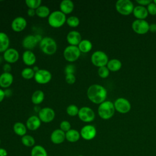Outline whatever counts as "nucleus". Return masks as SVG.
<instances>
[{
    "instance_id": "1",
    "label": "nucleus",
    "mask_w": 156,
    "mask_h": 156,
    "mask_svg": "<svg viewBox=\"0 0 156 156\" xmlns=\"http://www.w3.org/2000/svg\"><path fill=\"white\" fill-rule=\"evenodd\" d=\"M87 97L94 104H100L105 101L107 91L105 88L99 84L90 85L87 92Z\"/></svg>"
},
{
    "instance_id": "2",
    "label": "nucleus",
    "mask_w": 156,
    "mask_h": 156,
    "mask_svg": "<svg viewBox=\"0 0 156 156\" xmlns=\"http://www.w3.org/2000/svg\"><path fill=\"white\" fill-rule=\"evenodd\" d=\"M39 46L41 51L47 55H52L57 49V44L55 40L50 37H43L39 43Z\"/></svg>"
},
{
    "instance_id": "3",
    "label": "nucleus",
    "mask_w": 156,
    "mask_h": 156,
    "mask_svg": "<svg viewBox=\"0 0 156 156\" xmlns=\"http://www.w3.org/2000/svg\"><path fill=\"white\" fill-rule=\"evenodd\" d=\"M115 111L114 104L110 101H105L100 104L98 108V115L103 119H110L113 116Z\"/></svg>"
},
{
    "instance_id": "4",
    "label": "nucleus",
    "mask_w": 156,
    "mask_h": 156,
    "mask_svg": "<svg viewBox=\"0 0 156 156\" xmlns=\"http://www.w3.org/2000/svg\"><path fill=\"white\" fill-rule=\"evenodd\" d=\"M66 15L60 10H55L49 15L48 22L51 27L58 28L62 27L66 23Z\"/></svg>"
},
{
    "instance_id": "5",
    "label": "nucleus",
    "mask_w": 156,
    "mask_h": 156,
    "mask_svg": "<svg viewBox=\"0 0 156 156\" xmlns=\"http://www.w3.org/2000/svg\"><path fill=\"white\" fill-rule=\"evenodd\" d=\"M115 7L117 12L122 15H129L133 13L134 9L133 4L130 0H118Z\"/></svg>"
},
{
    "instance_id": "6",
    "label": "nucleus",
    "mask_w": 156,
    "mask_h": 156,
    "mask_svg": "<svg viewBox=\"0 0 156 156\" xmlns=\"http://www.w3.org/2000/svg\"><path fill=\"white\" fill-rule=\"evenodd\" d=\"M81 52L77 46L69 45L63 50V57L69 62L76 61L80 56Z\"/></svg>"
},
{
    "instance_id": "7",
    "label": "nucleus",
    "mask_w": 156,
    "mask_h": 156,
    "mask_svg": "<svg viewBox=\"0 0 156 156\" xmlns=\"http://www.w3.org/2000/svg\"><path fill=\"white\" fill-rule=\"evenodd\" d=\"M91 63L99 68L105 66L108 62L107 55L102 51H96L94 52L91 56Z\"/></svg>"
},
{
    "instance_id": "8",
    "label": "nucleus",
    "mask_w": 156,
    "mask_h": 156,
    "mask_svg": "<svg viewBox=\"0 0 156 156\" xmlns=\"http://www.w3.org/2000/svg\"><path fill=\"white\" fill-rule=\"evenodd\" d=\"M42 37L38 35H26L22 41V46L24 48L26 49V50H30L34 49L36 45L41 41Z\"/></svg>"
},
{
    "instance_id": "9",
    "label": "nucleus",
    "mask_w": 156,
    "mask_h": 156,
    "mask_svg": "<svg viewBox=\"0 0 156 156\" xmlns=\"http://www.w3.org/2000/svg\"><path fill=\"white\" fill-rule=\"evenodd\" d=\"M34 78L35 82L39 84H46L51 81L52 74L47 69H39L38 71L35 73Z\"/></svg>"
},
{
    "instance_id": "10",
    "label": "nucleus",
    "mask_w": 156,
    "mask_h": 156,
    "mask_svg": "<svg viewBox=\"0 0 156 156\" xmlns=\"http://www.w3.org/2000/svg\"><path fill=\"white\" fill-rule=\"evenodd\" d=\"M79 118L83 122H90L95 118V113L94 111L88 107H81L78 113Z\"/></svg>"
},
{
    "instance_id": "11",
    "label": "nucleus",
    "mask_w": 156,
    "mask_h": 156,
    "mask_svg": "<svg viewBox=\"0 0 156 156\" xmlns=\"http://www.w3.org/2000/svg\"><path fill=\"white\" fill-rule=\"evenodd\" d=\"M114 107L115 110L120 113H127L131 109V104L130 102L124 98H119L114 102Z\"/></svg>"
},
{
    "instance_id": "12",
    "label": "nucleus",
    "mask_w": 156,
    "mask_h": 156,
    "mask_svg": "<svg viewBox=\"0 0 156 156\" xmlns=\"http://www.w3.org/2000/svg\"><path fill=\"white\" fill-rule=\"evenodd\" d=\"M55 116L54 110L48 107L42 108L38 112V118L41 122L49 123L53 121Z\"/></svg>"
},
{
    "instance_id": "13",
    "label": "nucleus",
    "mask_w": 156,
    "mask_h": 156,
    "mask_svg": "<svg viewBox=\"0 0 156 156\" xmlns=\"http://www.w3.org/2000/svg\"><path fill=\"white\" fill-rule=\"evenodd\" d=\"M132 29L138 34H145L149 29V24L144 20H136L132 24Z\"/></svg>"
},
{
    "instance_id": "14",
    "label": "nucleus",
    "mask_w": 156,
    "mask_h": 156,
    "mask_svg": "<svg viewBox=\"0 0 156 156\" xmlns=\"http://www.w3.org/2000/svg\"><path fill=\"white\" fill-rule=\"evenodd\" d=\"M96 127L91 124H87L82 127L80 131V137L85 140H91L96 135Z\"/></svg>"
},
{
    "instance_id": "15",
    "label": "nucleus",
    "mask_w": 156,
    "mask_h": 156,
    "mask_svg": "<svg viewBox=\"0 0 156 156\" xmlns=\"http://www.w3.org/2000/svg\"><path fill=\"white\" fill-rule=\"evenodd\" d=\"M19 57V52L13 48H9L3 54V58L8 63H15L18 60Z\"/></svg>"
},
{
    "instance_id": "16",
    "label": "nucleus",
    "mask_w": 156,
    "mask_h": 156,
    "mask_svg": "<svg viewBox=\"0 0 156 156\" xmlns=\"http://www.w3.org/2000/svg\"><path fill=\"white\" fill-rule=\"evenodd\" d=\"M27 26V21L23 16H17L15 18L11 23L12 30L16 32L23 31Z\"/></svg>"
},
{
    "instance_id": "17",
    "label": "nucleus",
    "mask_w": 156,
    "mask_h": 156,
    "mask_svg": "<svg viewBox=\"0 0 156 156\" xmlns=\"http://www.w3.org/2000/svg\"><path fill=\"white\" fill-rule=\"evenodd\" d=\"M51 142L55 144H60L66 140L65 132L60 129H57L53 130L50 136Z\"/></svg>"
},
{
    "instance_id": "18",
    "label": "nucleus",
    "mask_w": 156,
    "mask_h": 156,
    "mask_svg": "<svg viewBox=\"0 0 156 156\" xmlns=\"http://www.w3.org/2000/svg\"><path fill=\"white\" fill-rule=\"evenodd\" d=\"M82 40L80 33L77 30H71L66 35V40L69 45L77 46Z\"/></svg>"
},
{
    "instance_id": "19",
    "label": "nucleus",
    "mask_w": 156,
    "mask_h": 156,
    "mask_svg": "<svg viewBox=\"0 0 156 156\" xmlns=\"http://www.w3.org/2000/svg\"><path fill=\"white\" fill-rule=\"evenodd\" d=\"M41 121L36 115H32L26 121V126L27 129L34 131L37 130L41 126Z\"/></svg>"
},
{
    "instance_id": "20",
    "label": "nucleus",
    "mask_w": 156,
    "mask_h": 156,
    "mask_svg": "<svg viewBox=\"0 0 156 156\" xmlns=\"http://www.w3.org/2000/svg\"><path fill=\"white\" fill-rule=\"evenodd\" d=\"M22 59L24 63L27 66L34 65L37 60L35 54L30 50H26L22 55Z\"/></svg>"
},
{
    "instance_id": "21",
    "label": "nucleus",
    "mask_w": 156,
    "mask_h": 156,
    "mask_svg": "<svg viewBox=\"0 0 156 156\" xmlns=\"http://www.w3.org/2000/svg\"><path fill=\"white\" fill-rule=\"evenodd\" d=\"M13 76L10 73H2L0 75V87L8 88L13 83Z\"/></svg>"
},
{
    "instance_id": "22",
    "label": "nucleus",
    "mask_w": 156,
    "mask_h": 156,
    "mask_svg": "<svg viewBox=\"0 0 156 156\" xmlns=\"http://www.w3.org/2000/svg\"><path fill=\"white\" fill-rule=\"evenodd\" d=\"M60 10L64 14L71 13L74 8V3L71 0H63L60 3Z\"/></svg>"
},
{
    "instance_id": "23",
    "label": "nucleus",
    "mask_w": 156,
    "mask_h": 156,
    "mask_svg": "<svg viewBox=\"0 0 156 156\" xmlns=\"http://www.w3.org/2000/svg\"><path fill=\"white\" fill-rule=\"evenodd\" d=\"M133 13L138 20H144L148 16L147 9L142 5H137L134 7Z\"/></svg>"
},
{
    "instance_id": "24",
    "label": "nucleus",
    "mask_w": 156,
    "mask_h": 156,
    "mask_svg": "<svg viewBox=\"0 0 156 156\" xmlns=\"http://www.w3.org/2000/svg\"><path fill=\"white\" fill-rule=\"evenodd\" d=\"M10 45V39L7 34L0 32V52H4L9 49Z\"/></svg>"
},
{
    "instance_id": "25",
    "label": "nucleus",
    "mask_w": 156,
    "mask_h": 156,
    "mask_svg": "<svg viewBox=\"0 0 156 156\" xmlns=\"http://www.w3.org/2000/svg\"><path fill=\"white\" fill-rule=\"evenodd\" d=\"M66 140L70 143H75L79 140L80 138V132L73 129H71L69 130L65 133Z\"/></svg>"
},
{
    "instance_id": "26",
    "label": "nucleus",
    "mask_w": 156,
    "mask_h": 156,
    "mask_svg": "<svg viewBox=\"0 0 156 156\" xmlns=\"http://www.w3.org/2000/svg\"><path fill=\"white\" fill-rule=\"evenodd\" d=\"M13 130L15 133L18 136H23L26 134L27 127L25 124L21 122H16L13 124Z\"/></svg>"
},
{
    "instance_id": "27",
    "label": "nucleus",
    "mask_w": 156,
    "mask_h": 156,
    "mask_svg": "<svg viewBox=\"0 0 156 156\" xmlns=\"http://www.w3.org/2000/svg\"><path fill=\"white\" fill-rule=\"evenodd\" d=\"M44 99V92L41 90H38L35 91L31 96L32 102L35 105H38L41 104Z\"/></svg>"
},
{
    "instance_id": "28",
    "label": "nucleus",
    "mask_w": 156,
    "mask_h": 156,
    "mask_svg": "<svg viewBox=\"0 0 156 156\" xmlns=\"http://www.w3.org/2000/svg\"><path fill=\"white\" fill-rule=\"evenodd\" d=\"M30 156H48L46 149L41 145H35L32 147L30 152Z\"/></svg>"
},
{
    "instance_id": "29",
    "label": "nucleus",
    "mask_w": 156,
    "mask_h": 156,
    "mask_svg": "<svg viewBox=\"0 0 156 156\" xmlns=\"http://www.w3.org/2000/svg\"><path fill=\"white\" fill-rule=\"evenodd\" d=\"M77 46L81 52L87 53L91 50L93 48V44L90 40L87 39H83L81 40Z\"/></svg>"
},
{
    "instance_id": "30",
    "label": "nucleus",
    "mask_w": 156,
    "mask_h": 156,
    "mask_svg": "<svg viewBox=\"0 0 156 156\" xmlns=\"http://www.w3.org/2000/svg\"><path fill=\"white\" fill-rule=\"evenodd\" d=\"M107 68L109 69V71H117L119 70L122 66V63L121 62L116 58H113L111 59L107 63Z\"/></svg>"
},
{
    "instance_id": "31",
    "label": "nucleus",
    "mask_w": 156,
    "mask_h": 156,
    "mask_svg": "<svg viewBox=\"0 0 156 156\" xmlns=\"http://www.w3.org/2000/svg\"><path fill=\"white\" fill-rule=\"evenodd\" d=\"M36 15L40 18H46L48 17L50 15V9L49 8L44 5H41L36 10Z\"/></svg>"
},
{
    "instance_id": "32",
    "label": "nucleus",
    "mask_w": 156,
    "mask_h": 156,
    "mask_svg": "<svg viewBox=\"0 0 156 156\" xmlns=\"http://www.w3.org/2000/svg\"><path fill=\"white\" fill-rule=\"evenodd\" d=\"M21 143L26 147H34L35 144V140L32 135L26 134L21 137Z\"/></svg>"
},
{
    "instance_id": "33",
    "label": "nucleus",
    "mask_w": 156,
    "mask_h": 156,
    "mask_svg": "<svg viewBox=\"0 0 156 156\" xmlns=\"http://www.w3.org/2000/svg\"><path fill=\"white\" fill-rule=\"evenodd\" d=\"M35 71H34L33 68H30V67H26L24 68L21 73V76L27 80H29L31 79L32 78L34 77V75H35Z\"/></svg>"
},
{
    "instance_id": "34",
    "label": "nucleus",
    "mask_w": 156,
    "mask_h": 156,
    "mask_svg": "<svg viewBox=\"0 0 156 156\" xmlns=\"http://www.w3.org/2000/svg\"><path fill=\"white\" fill-rule=\"evenodd\" d=\"M67 24L71 27H76L80 24V20L79 18L76 16H70L66 19Z\"/></svg>"
},
{
    "instance_id": "35",
    "label": "nucleus",
    "mask_w": 156,
    "mask_h": 156,
    "mask_svg": "<svg viewBox=\"0 0 156 156\" xmlns=\"http://www.w3.org/2000/svg\"><path fill=\"white\" fill-rule=\"evenodd\" d=\"M79 109L77 107V106L74 104L69 105L66 109L67 114L71 116H75L77 115L79 113Z\"/></svg>"
},
{
    "instance_id": "36",
    "label": "nucleus",
    "mask_w": 156,
    "mask_h": 156,
    "mask_svg": "<svg viewBox=\"0 0 156 156\" xmlns=\"http://www.w3.org/2000/svg\"><path fill=\"white\" fill-rule=\"evenodd\" d=\"M41 0H26L25 3L29 9L36 10L39 6L41 5Z\"/></svg>"
},
{
    "instance_id": "37",
    "label": "nucleus",
    "mask_w": 156,
    "mask_h": 156,
    "mask_svg": "<svg viewBox=\"0 0 156 156\" xmlns=\"http://www.w3.org/2000/svg\"><path fill=\"white\" fill-rule=\"evenodd\" d=\"M109 69H108V68L105 66H102V67H100L98 68V75L99 76V77H101V78H103V79H105V78H107L108 75H109Z\"/></svg>"
},
{
    "instance_id": "38",
    "label": "nucleus",
    "mask_w": 156,
    "mask_h": 156,
    "mask_svg": "<svg viewBox=\"0 0 156 156\" xmlns=\"http://www.w3.org/2000/svg\"><path fill=\"white\" fill-rule=\"evenodd\" d=\"M71 126L70 122L66 120L62 121L60 124V129H61L62 131H63L65 133L68 130H69L71 129Z\"/></svg>"
},
{
    "instance_id": "39",
    "label": "nucleus",
    "mask_w": 156,
    "mask_h": 156,
    "mask_svg": "<svg viewBox=\"0 0 156 156\" xmlns=\"http://www.w3.org/2000/svg\"><path fill=\"white\" fill-rule=\"evenodd\" d=\"M64 71L66 74H74L76 71V66L73 65V64H68L66 65L64 69Z\"/></svg>"
},
{
    "instance_id": "40",
    "label": "nucleus",
    "mask_w": 156,
    "mask_h": 156,
    "mask_svg": "<svg viewBox=\"0 0 156 156\" xmlns=\"http://www.w3.org/2000/svg\"><path fill=\"white\" fill-rule=\"evenodd\" d=\"M147 10L148 13H150L152 15H156V4L153 2H151L147 7Z\"/></svg>"
},
{
    "instance_id": "41",
    "label": "nucleus",
    "mask_w": 156,
    "mask_h": 156,
    "mask_svg": "<svg viewBox=\"0 0 156 156\" xmlns=\"http://www.w3.org/2000/svg\"><path fill=\"white\" fill-rule=\"evenodd\" d=\"M65 80L69 84H73L76 80L74 74H69L65 75Z\"/></svg>"
},
{
    "instance_id": "42",
    "label": "nucleus",
    "mask_w": 156,
    "mask_h": 156,
    "mask_svg": "<svg viewBox=\"0 0 156 156\" xmlns=\"http://www.w3.org/2000/svg\"><path fill=\"white\" fill-rule=\"evenodd\" d=\"M136 2L140 4V5L142 6H145V5H148L151 2H152L151 0H136Z\"/></svg>"
},
{
    "instance_id": "43",
    "label": "nucleus",
    "mask_w": 156,
    "mask_h": 156,
    "mask_svg": "<svg viewBox=\"0 0 156 156\" xmlns=\"http://www.w3.org/2000/svg\"><path fill=\"white\" fill-rule=\"evenodd\" d=\"M11 65L10 63H5L3 66H2V69L4 71V72L5 73H10V71H11Z\"/></svg>"
},
{
    "instance_id": "44",
    "label": "nucleus",
    "mask_w": 156,
    "mask_h": 156,
    "mask_svg": "<svg viewBox=\"0 0 156 156\" xmlns=\"http://www.w3.org/2000/svg\"><path fill=\"white\" fill-rule=\"evenodd\" d=\"M27 13L29 16H34L36 14V12L35 9H28L27 10Z\"/></svg>"
},
{
    "instance_id": "45",
    "label": "nucleus",
    "mask_w": 156,
    "mask_h": 156,
    "mask_svg": "<svg viewBox=\"0 0 156 156\" xmlns=\"http://www.w3.org/2000/svg\"><path fill=\"white\" fill-rule=\"evenodd\" d=\"M149 31L151 32H156V24L155 23H152L149 24Z\"/></svg>"
},
{
    "instance_id": "46",
    "label": "nucleus",
    "mask_w": 156,
    "mask_h": 156,
    "mask_svg": "<svg viewBox=\"0 0 156 156\" xmlns=\"http://www.w3.org/2000/svg\"><path fill=\"white\" fill-rule=\"evenodd\" d=\"M7 151L5 149L0 147V156H7Z\"/></svg>"
},
{
    "instance_id": "47",
    "label": "nucleus",
    "mask_w": 156,
    "mask_h": 156,
    "mask_svg": "<svg viewBox=\"0 0 156 156\" xmlns=\"http://www.w3.org/2000/svg\"><path fill=\"white\" fill-rule=\"evenodd\" d=\"M5 96V94L4 91L2 89L0 88V103L4 100Z\"/></svg>"
},
{
    "instance_id": "48",
    "label": "nucleus",
    "mask_w": 156,
    "mask_h": 156,
    "mask_svg": "<svg viewBox=\"0 0 156 156\" xmlns=\"http://www.w3.org/2000/svg\"><path fill=\"white\" fill-rule=\"evenodd\" d=\"M153 2L154 3H155V4H156V0H154V1H153Z\"/></svg>"
},
{
    "instance_id": "49",
    "label": "nucleus",
    "mask_w": 156,
    "mask_h": 156,
    "mask_svg": "<svg viewBox=\"0 0 156 156\" xmlns=\"http://www.w3.org/2000/svg\"><path fill=\"white\" fill-rule=\"evenodd\" d=\"M77 156H84L83 155H77Z\"/></svg>"
},
{
    "instance_id": "50",
    "label": "nucleus",
    "mask_w": 156,
    "mask_h": 156,
    "mask_svg": "<svg viewBox=\"0 0 156 156\" xmlns=\"http://www.w3.org/2000/svg\"><path fill=\"white\" fill-rule=\"evenodd\" d=\"M0 144H1V138H0Z\"/></svg>"
}]
</instances>
